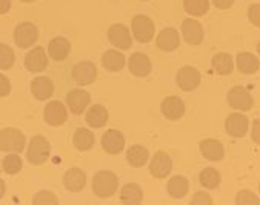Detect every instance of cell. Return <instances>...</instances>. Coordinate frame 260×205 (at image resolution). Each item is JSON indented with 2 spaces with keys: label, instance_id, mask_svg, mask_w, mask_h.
Returning a JSON list of instances; mask_svg holds the SVG:
<instances>
[{
  "label": "cell",
  "instance_id": "cell-1",
  "mask_svg": "<svg viewBox=\"0 0 260 205\" xmlns=\"http://www.w3.org/2000/svg\"><path fill=\"white\" fill-rule=\"evenodd\" d=\"M119 187V179L113 171L102 170L95 173L92 179V191L99 197H110L116 193Z\"/></svg>",
  "mask_w": 260,
  "mask_h": 205
},
{
  "label": "cell",
  "instance_id": "cell-2",
  "mask_svg": "<svg viewBox=\"0 0 260 205\" xmlns=\"http://www.w3.org/2000/svg\"><path fill=\"white\" fill-rule=\"evenodd\" d=\"M26 147L25 134L17 128L0 130V151L4 153H20Z\"/></svg>",
  "mask_w": 260,
  "mask_h": 205
},
{
  "label": "cell",
  "instance_id": "cell-3",
  "mask_svg": "<svg viewBox=\"0 0 260 205\" xmlns=\"http://www.w3.org/2000/svg\"><path fill=\"white\" fill-rule=\"evenodd\" d=\"M49 155H51V145L48 139L40 134L34 136L26 151V159L32 165H42L49 159Z\"/></svg>",
  "mask_w": 260,
  "mask_h": 205
},
{
  "label": "cell",
  "instance_id": "cell-4",
  "mask_svg": "<svg viewBox=\"0 0 260 205\" xmlns=\"http://www.w3.org/2000/svg\"><path fill=\"white\" fill-rule=\"evenodd\" d=\"M39 39V30L31 22H22L14 30V42L19 48L26 49L32 46Z\"/></svg>",
  "mask_w": 260,
  "mask_h": 205
},
{
  "label": "cell",
  "instance_id": "cell-5",
  "mask_svg": "<svg viewBox=\"0 0 260 205\" xmlns=\"http://www.w3.org/2000/svg\"><path fill=\"white\" fill-rule=\"evenodd\" d=\"M131 28L134 33V37L140 43H148L154 37V33H155L154 22L148 16H143V14H139L133 19Z\"/></svg>",
  "mask_w": 260,
  "mask_h": 205
},
{
  "label": "cell",
  "instance_id": "cell-6",
  "mask_svg": "<svg viewBox=\"0 0 260 205\" xmlns=\"http://www.w3.org/2000/svg\"><path fill=\"white\" fill-rule=\"evenodd\" d=\"M45 121L48 125L51 127H60L67 122L68 119V111L67 107L62 104L60 100H51L45 105V111H43Z\"/></svg>",
  "mask_w": 260,
  "mask_h": 205
},
{
  "label": "cell",
  "instance_id": "cell-7",
  "mask_svg": "<svg viewBox=\"0 0 260 205\" xmlns=\"http://www.w3.org/2000/svg\"><path fill=\"white\" fill-rule=\"evenodd\" d=\"M228 104L237 111H249L252 108V96L245 86H234L228 93Z\"/></svg>",
  "mask_w": 260,
  "mask_h": 205
},
{
  "label": "cell",
  "instance_id": "cell-8",
  "mask_svg": "<svg viewBox=\"0 0 260 205\" xmlns=\"http://www.w3.org/2000/svg\"><path fill=\"white\" fill-rule=\"evenodd\" d=\"M71 76L77 85H89L97 77V68L92 62H79L73 67Z\"/></svg>",
  "mask_w": 260,
  "mask_h": 205
},
{
  "label": "cell",
  "instance_id": "cell-9",
  "mask_svg": "<svg viewBox=\"0 0 260 205\" xmlns=\"http://www.w3.org/2000/svg\"><path fill=\"white\" fill-rule=\"evenodd\" d=\"M171 170H173V161L167 153H164V151L155 153L151 164H149L151 174L157 179H164L171 173Z\"/></svg>",
  "mask_w": 260,
  "mask_h": 205
},
{
  "label": "cell",
  "instance_id": "cell-10",
  "mask_svg": "<svg viewBox=\"0 0 260 205\" xmlns=\"http://www.w3.org/2000/svg\"><path fill=\"white\" fill-rule=\"evenodd\" d=\"M89 102H91V96L85 90H80V88L79 90H71L67 94V105L71 110V113H74V114L85 113V110L89 105Z\"/></svg>",
  "mask_w": 260,
  "mask_h": 205
},
{
  "label": "cell",
  "instance_id": "cell-11",
  "mask_svg": "<svg viewBox=\"0 0 260 205\" xmlns=\"http://www.w3.org/2000/svg\"><path fill=\"white\" fill-rule=\"evenodd\" d=\"M25 67L31 73H42L48 67V56L42 46L32 48L25 56Z\"/></svg>",
  "mask_w": 260,
  "mask_h": 205
},
{
  "label": "cell",
  "instance_id": "cell-12",
  "mask_svg": "<svg viewBox=\"0 0 260 205\" xmlns=\"http://www.w3.org/2000/svg\"><path fill=\"white\" fill-rule=\"evenodd\" d=\"M177 85L183 91H194L200 85V73L194 67H183L177 73Z\"/></svg>",
  "mask_w": 260,
  "mask_h": 205
},
{
  "label": "cell",
  "instance_id": "cell-13",
  "mask_svg": "<svg viewBox=\"0 0 260 205\" xmlns=\"http://www.w3.org/2000/svg\"><path fill=\"white\" fill-rule=\"evenodd\" d=\"M102 147L110 155H119L125 148V136L119 130H108L102 137Z\"/></svg>",
  "mask_w": 260,
  "mask_h": 205
},
{
  "label": "cell",
  "instance_id": "cell-14",
  "mask_svg": "<svg viewBox=\"0 0 260 205\" xmlns=\"http://www.w3.org/2000/svg\"><path fill=\"white\" fill-rule=\"evenodd\" d=\"M185 102L177 96H168L162 102V113L170 121H179L185 114Z\"/></svg>",
  "mask_w": 260,
  "mask_h": 205
},
{
  "label": "cell",
  "instance_id": "cell-15",
  "mask_svg": "<svg viewBox=\"0 0 260 205\" xmlns=\"http://www.w3.org/2000/svg\"><path fill=\"white\" fill-rule=\"evenodd\" d=\"M108 39L114 46L120 49H129L133 45V39H131L128 28L120 23H116L108 30Z\"/></svg>",
  "mask_w": 260,
  "mask_h": 205
},
{
  "label": "cell",
  "instance_id": "cell-16",
  "mask_svg": "<svg viewBox=\"0 0 260 205\" xmlns=\"http://www.w3.org/2000/svg\"><path fill=\"white\" fill-rule=\"evenodd\" d=\"M71 51V43L65 37H54L48 45V53L49 57L54 62H62L68 57Z\"/></svg>",
  "mask_w": 260,
  "mask_h": 205
},
{
  "label": "cell",
  "instance_id": "cell-17",
  "mask_svg": "<svg viewBox=\"0 0 260 205\" xmlns=\"http://www.w3.org/2000/svg\"><path fill=\"white\" fill-rule=\"evenodd\" d=\"M31 91L37 100H48L54 93V82L46 76H39L32 79Z\"/></svg>",
  "mask_w": 260,
  "mask_h": 205
},
{
  "label": "cell",
  "instance_id": "cell-18",
  "mask_svg": "<svg viewBox=\"0 0 260 205\" xmlns=\"http://www.w3.org/2000/svg\"><path fill=\"white\" fill-rule=\"evenodd\" d=\"M248 118L240 113H233L226 119V133L233 137H243L248 133Z\"/></svg>",
  "mask_w": 260,
  "mask_h": 205
},
{
  "label": "cell",
  "instance_id": "cell-19",
  "mask_svg": "<svg viewBox=\"0 0 260 205\" xmlns=\"http://www.w3.org/2000/svg\"><path fill=\"white\" fill-rule=\"evenodd\" d=\"M63 185L71 193H79L86 185V174L80 168H70L63 176Z\"/></svg>",
  "mask_w": 260,
  "mask_h": 205
},
{
  "label": "cell",
  "instance_id": "cell-20",
  "mask_svg": "<svg viewBox=\"0 0 260 205\" xmlns=\"http://www.w3.org/2000/svg\"><path fill=\"white\" fill-rule=\"evenodd\" d=\"M200 151L205 159L208 161H222L225 156V150L222 142L216 140V139H205L200 143Z\"/></svg>",
  "mask_w": 260,
  "mask_h": 205
},
{
  "label": "cell",
  "instance_id": "cell-21",
  "mask_svg": "<svg viewBox=\"0 0 260 205\" xmlns=\"http://www.w3.org/2000/svg\"><path fill=\"white\" fill-rule=\"evenodd\" d=\"M182 33L189 45H199L203 40V26L194 19H186L182 23Z\"/></svg>",
  "mask_w": 260,
  "mask_h": 205
},
{
  "label": "cell",
  "instance_id": "cell-22",
  "mask_svg": "<svg viewBox=\"0 0 260 205\" xmlns=\"http://www.w3.org/2000/svg\"><path fill=\"white\" fill-rule=\"evenodd\" d=\"M180 45V37L179 33L174 28H165L159 33L157 36V46L162 51H167V53H171V51L177 49Z\"/></svg>",
  "mask_w": 260,
  "mask_h": 205
},
{
  "label": "cell",
  "instance_id": "cell-23",
  "mask_svg": "<svg viewBox=\"0 0 260 205\" xmlns=\"http://www.w3.org/2000/svg\"><path fill=\"white\" fill-rule=\"evenodd\" d=\"M129 71L136 77H146L151 73V61L143 53H134L129 57Z\"/></svg>",
  "mask_w": 260,
  "mask_h": 205
},
{
  "label": "cell",
  "instance_id": "cell-24",
  "mask_svg": "<svg viewBox=\"0 0 260 205\" xmlns=\"http://www.w3.org/2000/svg\"><path fill=\"white\" fill-rule=\"evenodd\" d=\"M108 122V111L102 105H92L86 113V124L92 128H102Z\"/></svg>",
  "mask_w": 260,
  "mask_h": 205
},
{
  "label": "cell",
  "instance_id": "cell-25",
  "mask_svg": "<svg viewBox=\"0 0 260 205\" xmlns=\"http://www.w3.org/2000/svg\"><path fill=\"white\" fill-rule=\"evenodd\" d=\"M102 64L108 71L117 73L125 67V56L120 53V51L116 49H108L102 57Z\"/></svg>",
  "mask_w": 260,
  "mask_h": 205
},
{
  "label": "cell",
  "instance_id": "cell-26",
  "mask_svg": "<svg viewBox=\"0 0 260 205\" xmlns=\"http://www.w3.org/2000/svg\"><path fill=\"white\" fill-rule=\"evenodd\" d=\"M148 158H149V153L142 145H133L126 151V161L129 162V165H133L136 168L143 167L148 162Z\"/></svg>",
  "mask_w": 260,
  "mask_h": 205
},
{
  "label": "cell",
  "instance_id": "cell-27",
  "mask_svg": "<svg viewBox=\"0 0 260 205\" xmlns=\"http://www.w3.org/2000/svg\"><path fill=\"white\" fill-rule=\"evenodd\" d=\"M213 68L220 76H228L234 70V59L228 53H219L213 57Z\"/></svg>",
  "mask_w": 260,
  "mask_h": 205
},
{
  "label": "cell",
  "instance_id": "cell-28",
  "mask_svg": "<svg viewBox=\"0 0 260 205\" xmlns=\"http://www.w3.org/2000/svg\"><path fill=\"white\" fill-rule=\"evenodd\" d=\"M143 191L137 184H126L120 191V200L126 205H139L142 203Z\"/></svg>",
  "mask_w": 260,
  "mask_h": 205
},
{
  "label": "cell",
  "instance_id": "cell-29",
  "mask_svg": "<svg viewBox=\"0 0 260 205\" xmlns=\"http://www.w3.org/2000/svg\"><path fill=\"white\" fill-rule=\"evenodd\" d=\"M189 190V182L183 176H174L168 181V193L174 199H182Z\"/></svg>",
  "mask_w": 260,
  "mask_h": 205
},
{
  "label": "cell",
  "instance_id": "cell-30",
  "mask_svg": "<svg viewBox=\"0 0 260 205\" xmlns=\"http://www.w3.org/2000/svg\"><path fill=\"white\" fill-rule=\"evenodd\" d=\"M237 68L242 74H255L258 71V59L251 53H240L237 56Z\"/></svg>",
  "mask_w": 260,
  "mask_h": 205
},
{
  "label": "cell",
  "instance_id": "cell-31",
  "mask_svg": "<svg viewBox=\"0 0 260 205\" xmlns=\"http://www.w3.org/2000/svg\"><path fill=\"white\" fill-rule=\"evenodd\" d=\"M74 147L79 151H88L94 147V134L88 128H77L74 133Z\"/></svg>",
  "mask_w": 260,
  "mask_h": 205
},
{
  "label": "cell",
  "instance_id": "cell-32",
  "mask_svg": "<svg viewBox=\"0 0 260 205\" xmlns=\"http://www.w3.org/2000/svg\"><path fill=\"white\" fill-rule=\"evenodd\" d=\"M185 11L191 16H205L210 10V0H183Z\"/></svg>",
  "mask_w": 260,
  "mask_h": 205
},
{
  "label": "cell",
  "instance_id": "cell-33",
  "mask_svg": "<svg viewBox=\"0 0 260 205\" xmlns=\"http://www.w3.org/2000/svg\"><path fill=\"white\" fill-rule=\"evenodd\" d=\"M220 181H222L220 173L216 168H205L200 173V184L205 188H210V190L217 188L220 185Z\"/></svg>",
  "mask_w": 260,
  "mask_h": 205
},
{
  "label": "cell",
  "instance_id": "cell-34",
  "mask_svg": "<svg viewBox=\"0 0 260 205\" xmlns=\"http://www.w3.org/2000/svg\"><path fill=\"white\" fill-rule=\"evenodd\" d=\"M23 167V162L20 159V156H17V153H10L8 156H5L4 162H2V170L7 174H17Z\"/></svg>",
  "mask_w": 260,
  "mask_h": 205
},
{
  "label": "cell",
  "instance_id": "cell-35",
  "mask_svg": "<svg viewBox=\"0 0 260 205\" xmlns=\"http://www.w3.org/2000/svg\"><path fill=\"white\" fill-rule=\"evenodd\" d=\"M14 64H16L14 49L7 43H0V70H10Z\"/></svg>",
  "mask_w": 260,
  "mask_h": 205
},
{
  "label": "cell",
  "instance_id": "cell-36",
  "mask_svg": "<svg viewBox=\"0 0 260 205\" xmlns=\"http://www.w3.org/2000/svg\"><path fill=\"white\" fill-rule=\"evenodd\" d=\"M32 203L34 205H57L59 203V199L56 197L54 193L43 190V191H39L32 197Z\"/></svg>",
  "mask_w": 260,
  "mask_h": 205
},
{
  "label": "cell",
  "instance_id": "cell-37",
  "mask_svg": "<svg viewBox=\"0 0 260 205\" xmlns=\"http://www.w3.org/2000/svg\"><path fill=\"white\" fill-rule=\"evenodd\" d=\"M236 202L239 205H257L260 203V199L252 193V191H248V190H243L237 194L236 197Z\"/></svg>",
  "mask_w": 260,
  "mask_h": 205
},
{
  "label": "cell",
  "instance_id": "cell-38",
  "mask_svg": "<svg viewBox=\"0 0 260 205\" xmlns=\"http://www.w3.org/2000/svg\"><path fill=\"white\" fill-rule=\"evenodd\" d=\"M213 203V199L211 196L205 193V191H199L194 194V197L191 199V205H211Z\"/></svg>",
  "mask_w": 260,
  "mask_h": 205
},
{
  "label": "cell",
  "instance_id": "cell-39",
  "mask_svg": "<svg viewBox=\"0 0 260 205\" xmlns=\"http://www.w3.org/2000/svg\"><path fill=\"white\" fill-rule=\"evenodd\" d=\"M248 17H249V20L252 22V25L260 26V5H258V4H254V5L249 7V10H248Z\"/></svg>",
  "mask_w": 260,
  "mask_h": 205
},
{
  "label": "cell",
  "instance_id": "cell-40",
  "mask_svg": "<svg viewBox=\"0 0 260 205\" xmlns=\"http://www.w3.org/2000/svg\"><path fill=\"white\" fill-rule=\"evenodd\" d=\"M11 93V83L7 76L0 73V97H5Z\"/></svg>",
  "mask_w": 260,
  "mask_h": 205
},
{
  "label": "cell",
  "instance_id": "cell-41",
  "mask_svg": "<svg viewBox=\"0 0 260 205\" xmlns=\"http://www.w3.org/2000/svg\"><path fill=\"white\" fill-rule=\"evenodd\" d=\"M236 0H213V4L219 8V10H228L234 5Z\"/></svg>",
  "mask_w": 260,
  "mask_h": 205
},
{
  "label": "cell",
  "instance_id": "cell-42",
  "mask_svg": "<svg viewBox=\"0 0 260 205\" xmlns=\"http://www.w3.org/2000/svg\"><path fill=\"white\" fill-rule=\"evenodd\" d=\"M11 10V0H0V14H7Z\"/></svg>",
  "mask_w": 260,
  "mask_h": 205
},
{
  "label": "cell",
  "instance_id": "cell-43",
  "mask_svg": "<svg viewBox=\"0 0 260 205\" xmlns=\"http://www.w3.org/2000/svg\"><path fill=\"white\" fill-rule=\"evenodd\" d=\"M252 140L258 142V121H254V125H252Z\"/></svg>",
  "mask_w": 260,
  "mask_h": 205
},
{
  "label": "cell",
  "instance_id": "cell-44",
  "mask_svg": "<svg viewBox=\"0 0 260 205\" xmlns=\"http://www.w3.org/2000/svg\"><path fill=\"white\" fill-rule=\"evenodd\" d=\"M5 191H7V185H5V181L0 179V199L5 196Z\"/></svg>",
  "mask_w": 260,
  "mask_h": 205
},
{
  "label": "cell",
  "instance_id": "cell-45",
  "mask_svg": "<svg viewBox=\"0 0 260 205\" xmlns=\"http://www.w3.org/2000/svg\"><path fill=\"white\" fill-rule=\"evenodd\" d=\"M22 2H25V4H31V2H36V0H22Z\"/></svg>",
  "mask_w": 260,
  "mask_h": 205
},
{
  "label": "cell",
  "instance_id": "cell-46",
  "mask_svg": "<svg viewBox=\"0 0 260 205\" xmlns=\"http://www.w3.org/2000/svg\"><path fill=\"white\" fill-rule=\"evenodd\" d=\"M0 171H2V161H0Z\"/></svg>",
  "mask_w": 260,
  "mask_h": 205
}]
</instances>
